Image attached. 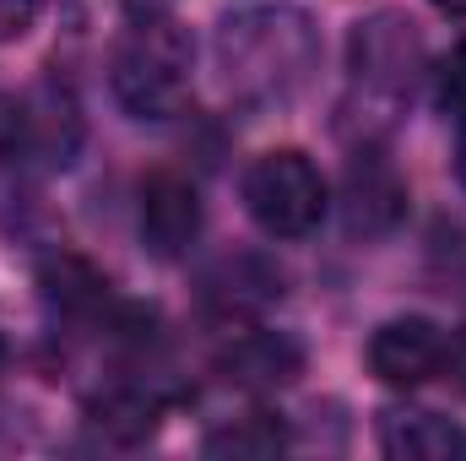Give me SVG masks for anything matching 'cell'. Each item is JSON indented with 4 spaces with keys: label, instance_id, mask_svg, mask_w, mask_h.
Returning a JSON list of instances; mask_svg holds the SVG:
<instances>
[{
    "label": "cell",
    "instance_id": "5b68a950",
    "mask_svg": "<svg viewBox=\"0 0 466 461\" xmlns=\"http://www.w3.org/2000/svg\"><path fill=\"white\" fill-rule=\"evenodd\" d=\"M136 229L141 244L157 255V261H179L196 233H201V196L185 174L174 169H157L141 179V201H136Z\"/></svg>",
    "mask_w": 466,
    "mask_h": 461
},
{
    "label": "cell",
    "instance_id": "3957f363",
    "mask_svg": "<svg viewBox=\"0 0 466 461\" xmlns=\"http://www.w3.org/2000/svg\"><path fill=\"white\" fill-rule=\"evenodd\" d=\"M445 364H451V337L434 321H423V315L385 321L369 337V369H374V380H385L396 391H412V385L440 380Z\"/></svg>",
    "mask_w": 466,
    "mask_h": 461
},
{
    "label": "cell",
    "instance_id": "6da1fadb",
    "mask_svg": "<svg viewBox=\"0 0 466 461\" xmlns=\"http://www.w3.org/2000/svg\"><path fill=\"white\" fill-rule=\"evenodd\" d=\"M115 98L136 119H168L190 98V38L168 16H141L115 49Z\"/></svg>",
    "mask_w": 466,
    "mask_h": 461
},
{
    "label": "cell",
    "instance_id": "30bf717a",
    "mask_svg": "<svg viewBox=\"0 0 466 461\" xmlns=\"http://www.w3.org/2000/svg\"><path fill=\"white\" fill-rule=\"evenodd\" d=\"M44 299L66 315H104L109 310V277L98 266H87L82 255H60L44 266Z\"/></svg>",
    "mask_w": 466,
    "mask_h": 461
},
{
    "label": "cell",
    "instance_id": "277c9868",
    "mask_svg": "<svg viewBox=\"0 0 466 461\" xmlns=\"http://www.w3.org/2000/svg\"><path fill=\"white\" fill-rule=\"evenodd\" d=\"M76 147V115L60 93H27L0 104V158H38V163H66Z\"/></svg>",
    "mask_w": 466,
    "mask_h": 461
},
{
    "label": "cell",
    "instance_id": "7a4b0ae2",
    "mask_svg": "<svg viewBox=\"0 0 466 461\" xmlns=\"http://www.w3.org/2000/svg\"><path fill=\"white\" fill-rule=\"evenodd\" d=\"M244 207L271 239H304L326 218V179L299 147H277L249 163Z\"/></svg>",
    "mask_w": 466,
    "mask_h": 461
},
{
    "label": "cell",
    "instance_id": "e0dca14e",
    "mask_svg": "<svg viewBox=\"0 0 466 461\" xmlns=\"http://www.w3.org/2000/svg\"><path fill=\"white\" fill-rule=\"evenodd\" d=\"M0 374H5V343H0Z\"/></svg>",
    "mask_w": 466,
    "mask_h": 461
},
{
    "label": "cell",
    "instance_id": "2e32d148",
    "mask_svg": "<svg viewBox=\"0 0 466 461\" xmlns=\"http://www.w3.org/2000/svg\"><path fill=\"white\" fill-rule=\"evenodd\" d=\"M434 5H440L445 16H466V0H434Z\"/></svg>",
    "mask_w": 466,
    "mask_h": 461
},
{
    "label": "cell",
    "instance_id": "8992f818",
    "mask_svg": "<svg viewBox=\"0 0 466 461\" xmlns=\"http://www.w3.org/2000/svg\"><path fill=\"white\" fill-rule=\"evenodd\" d=\"M407 212V185L396 179L385 152H358L348 169V229L352 233H385Z\"/></svg>",
    "mask_w": 466,
    "mask_h": 461
},
{
    "label": "cell",
    "instance_id": "9a60e30c",
    "mask_svg": "<svg viewBox=\"0 0 466 461\" xmlns=\"http://www.w3.org/2000/svg\"><path fill=\"white\" fill-rule=\"evenodd\" d=\"M456 174H461V185H466V115H461V147H456Z\"/></svg>",
    "mask_w": 466,
    "mask_h": 461
},
{
    "label": "cell",
    "instance_id": "8fae6325",
    "mask_svg": "<svg viewBox=\"0 0 466 461\" xmlns=\"http://www.w3.org/2000/svg\"><path fill=\"white\" fill-rule=\"evenodd\" d=\"M288 451V429L271 418V413H255V418H238L228 429H218L207 440V456H277Z\"/></svg>",
    "mask_w": 466,
    "mask_h": 461
},
{
    "label": "cell",
    "instance_id": "4fadbf2b",
    "mask_svg": "<svg viewBox=\"0 0 466 461\" xmlns=\"http://www.w3.org/2000/svg\"><path fill=\"white\" fill-rule=\"evenodd\" d=\"M33 0H0V38H22L33 27Z\"/></svg>",
    "mask_w": 466,
    "mask_h": 461
},
{
    "label": "cell",
    "instance_id": "7c38bea8",
    "mask_svg": "<svg viewBox=\"0 0 466 461\" xmlns=\"http://www.w3.org/2000/svg\"><path fill=\"white\" fill-rule=\"evenodd\" d=\"M440 98H445V109L466 115V44H456L440 66Z\"/></svg>",
    "mask_w": 466,
    "mask_h": 461
},
{
    "label": "cell",
    "instance_id": "52a82bcc",
    "mask_svg": "<svg viewBox=\"0 0 466 461\" xmlns=\"http://www.w3.org/2000/svg\"><path fill=\"white\" fill-rule=\"evenodd\" d=\"M218 369L228 374L233 385H244V391H277V385L299 380L304 347L293 337H282V332H244V337H233L223 347Z\"/></svg>",
    "mask_w": 466,
    "mask_h": 461
},
{
    "label": "cell",
    "instance_id": "ba28073f",
    "mask_svg": "<svg viewBox=\"0 0 466 461\" xmlns=\"http://www.w3.org/2000/svg\"><path fill=\"white\" fill-rule=\"evenodd\" d=\"M380 451L396 461H445L466 451V429L423 407H396L380 418Z\"/></svg>",
    "mask_w": 466,
    "mask_h": 461
},
{
    "label": "cell",
    "instance_id": "9c48e42d",
    "mask_svg": "<svg viewBox=\"0 0 466 461\" xmlns=\"http://www.w3.org/2000/svg\"><path fill=\"white\" fill-rule=\"evenodd\" d=\"M87 418H93V429H98L104 440H115V446H141V440L157 435L163 402H157L152 391H141V385H115V391L93 396Z\"/></svg>",
    "mask_w": 466,
    "mask_h": 461
},
{
    "label": "cell",
    "instance_id": "5bb4252c",
    "mask_svg": "<svg viewBox=\"0 0 466 461\" xmlns=\"http://www.w3.org/2000/svg\"><path fill=\"white\" fill-rule=\"evenodd\" d=\"M125 5H130L136 16H163V5H168V0H125Z\"/></svg>",
    "mask_w": 466,
    "mask_h": 461
}]
</instances>
